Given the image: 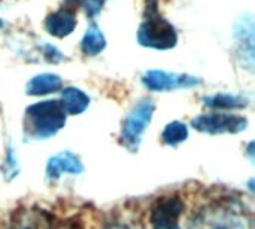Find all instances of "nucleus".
Segmentation results:
<instances>
[{
  "instance_id": "nucleus-1",
  "label": "nucleus",
  "mask_w": 255,
  "mask_h": 229,
  "mask_svg": "<svg viewBox=\"0 0 255 229\" xmlns=\"http://www.w3.org/2000/svg\"><path fill=\"white\" fill-rule=\"evenodd\" d=\"M66 116L58 100L37 101L25 109L24 133L33 140H46L64 128Z\"/></svg>"
},
{
  "instance_id": "nucleus-2",
  "label": "nucleus",
  "mask_w": 255,
  "mask_h": 229,
  "mask_svg": "<svg viewBox=\"0 0 255 229\" xmlns=\"http://www.w3.org/2000/svg\"><path fill=\"white\" fill-rule=\"evenodd\" d=\"M137 42L151 49L167 51L176 46L178 33L176 28L163 18L157 10V3L146 9V19L137 30Z\"/></svg>"
},
{
  "instance_id": "nucleus-3",
  "label": "nucleus",
  "mask_w": 255,
  "mask_h": 229,
  "mask_svg": "<svg viewBox=\"0 0 255 229\" xmlns=\"http://www.w3.org/2000/svg\"><path fill=\"white\" fill-rule=\"evenodd\" d=\"M154 112L155 103L151 98H142L131 107L128 115L124 118L121 128V143L126 149L137 152L142 137L152 121Z\"/></svg>"
},
{
  "instance_id": "nucleus-4",
  "label": "nucleus",
  "mask_w": 255,
  "mask_h": 229,
  "mask_svg": "<svg viewBox=\"0 0 255 229\" xmlns=\"http://www.w3.org/2000/svg\"><path fill=\"white\" fill-rule=\"evenodd\" d=\"M193 128L200 133L218 136V134H239L245 131L250 125L248 119L241 115L233 113H203L191 121Z\"/></svg>"
},
{
  "instance_id": "nucleus-5",
  "label": "nucleus",
  "mask_w": 255,
  "mask_h": 229,
  "mask_svg": "<svg viewBox=\"0 0 255 229\" xmlns=\"http://www.w3.org/2000/svg\"><path fill=\"white\" fill-rule=\"evenodd\" d=\"M202 80L196 76L187 73H172L164 70H148L142 76V83L149 91L155 92H166L184 88L197 86Z\"/></svg>"
},
{
  "instance_id": "nucleus-6",
  "label": "nucleus",
  "mask_w": 255,
  "mask_h": 229,
  "mask_svg": "<svg viewBox=\"0 0 255 229\" xmlns=\"http://www.w3.org/2000/svg\"><path fill=\"white\" fill-rule=\"evenodd\" d=\"M254 16L251 13L242 15L235 25V43H236V55L244 69L250 73L254 72Z\"/></svg>"
},
{
  "instance_id": "nucleus-7",
  "label": "nucleus",
  "mask_w": 255,
  "mask_h": 229,
  "mask_svg": "<svg viewBox=\"0 0 255 229\" xmlns=\"http://www.w3.org/2000/svg\"><path fill=\"white\" fill-rule=\"evenodd\" d=\"M185 204L179 197H163L151 209L149 222L152 229H181L179 219Z\"/></svg>"
},
{
  "instance_id": "nucleus-8",
  "label": "nucleus",
  "mask_w": 255,
  "mask_h": 229,
  "mask_svg": "<svg viewBox=\"0 0 255 229\" xmlns=\"http://www.w3.org/2000/svg\"><path fill=\"white\" fill-rule=\"evenodd\" d=\"M84 173V164L81 162L79 156L70 151H63L52 155L45 167V174L48 180H57L63 174H81Z\"/></svg>"
},
{
  "instance_id": "nucleus-9",
  "label": "nucleus",
  "mask_w": 255,
  "mask_h": 229,
  "mask_svg": "<svg viewBox=\"0 0 255 229\" xmlns=\"http://www.w3.org/2000/svg\"><path fill=\"white\" fill-rule=\"evenodd\" d=\"M45 30L48 31V34L54 36V37H66L70 33H73L75 27H76V15L75 10L64 6L60 7L55 12H51L43 22Z\"/></svg>"
},
{
  "instance_id": "nucleus-10",
  "label": "nucleus",
  "mask_w": 255,
  "mask_h": 229,
  "mask_svg": "<svg viewBox=\"0 0 255 229\" xmlns=\"http://www.w3.org/2000/svg\"><path fill=\"white\" fill-rule=\"evenodd\" d=\"M63 86V79L55 73H40L33 76L25 86L27 95L39 97L46 94H54Z\"/></svg>"
},
{
  "instance_id": "nucleus-11",
  "label": "nucleus",
  "mask_w": 255,
  "mask_h": 229,
  "mask_svg": "<svg viewBox=\"0 0 255 229\" xmlns=\"http://www.w3.org/2000/svg\"><path fill=\"white\" fill-rule=\"evenodd\" d=\"M58 101L63 110L66 112V115H73V116L84 113L90 106V97L76 86H67L61 89V97Z\"/></svg>"
},
{
  "instance_id": "nucleus-12",
  "label": "nucleus",
  "mask_w": 255,
  "mask_h": 229,
  "mask_svg": "<svg viewBox=\"0 0 255 229\" xmlns=\"http://www.w3.org/2000/svg\"><path fill=\"white\" fill-rule=\"evenodd\" d=\"M203 104L211 109L217 110H235V109H244L250 104V98L239 94H230V92H221L214 95L203 97Z\"/></svg>"
},
{
  "instance_id": "nucleus-13",
  "label": "nucleus",
  "mask_w": 255,
  "mask_h": 229,
  "mask_svg": "<svg viewBox=\"0 0 255 229\" xmlns=\"http://www.w3.org/2000/svg\"><path fill=\"white\" fill-rule=\"evenodd\" d=\"M105 48H106V39L103 36V31L99 28L97 24L93 22L87 28V31H85V34H84V37L81 40V49H82L84 55L96 57L100 52H103Z\"/></svg>"
},
{
  "instance_id": "nucleus-14",
  "label": "nucleus",
  "mask_w": 255,
  "mask_h": 229,
  "mask_svg": "<svg viewBox=\"0 0 255 229\" xmlns=\"http://www.w3.org/2000/svg\"><path fill=\"white\" fill-rule=\"evenodd\" d=\"M187 139H188V127L181 121L169 122L161 133V140L167 146H178L184 143Z\"/></svg>"
},
{
  "instance_id": "nucleus-15",
  "label": "nucleus",
  "mask_w": 255,
  "mask_h": 229,
  "mask_svg": "<svg viewBox=\"0 0 255 229\" xmlns=\"http://www.w3.org/2000/svg\"><path fill=\"white\" fill-rule=\"evenodd\" d=\"M106 0H64V6L75 10V7H82L85 15L90 18H94L100 13L103 9Z\"/></svg>"
},
{
  "instance_id": "nucleus-16",
  "label": "nucleus",
  "mask_w": 255,
  "mask_h": 229,
  "mask_svg": "<svg viewBox=\"0 0 255 229\" xmlns=\"http://www.w3.org/2000/svg\"><path fill=\"white\" fill-rule=\"evenodd\" d=\"M15 176H18V164L16 156L13 153V149H9L4 158V177L6 180H12Z\"/></svg>"
},
{
  "instance_id": "nucleus-17",
  "label": "nucleus",
  "mask_w": 255,
  "mask_h": 229,
  "mask_svg": "<svg viewBox=\"0 0 255 229\" xmlns=\"http://www.w3.org/2000/svg\"><path fill=\"white\" fill-rule=\"evenodd\" d=\"M109 229H126V228H121V227H111Z\"/></svg>"
},
{
  "instance_id": "nucleus-18",
  "label": "nucleus",
  "mask_w": 255,
  "mask_h": 229,
  "mask_svg": "<svg viewBox=\"0 0 255 229\" xmlns=\"http://www.w3.org/2000/svg\"><path fill=\"white\" fill-rule=\"evenodd\" d=\"M1 27H3V21L0 19V28H1Z\"/></svg>"
},
{
  "instance_id": "nucleus-19",
  "label": "nucleus",
  "mask_w": 255,
  "mask_h": 229,
  "mask_svg": "<svg viewBox=\"0 0 255 229\" xmlns=\"http://www.w3.org/2000/svg\"><path fill=\"white\" fill-rule=\"evenodd\" d=\"M217 229H226V228H223V227H220V228H217Z\"/></svg>"
}]
</instances>
